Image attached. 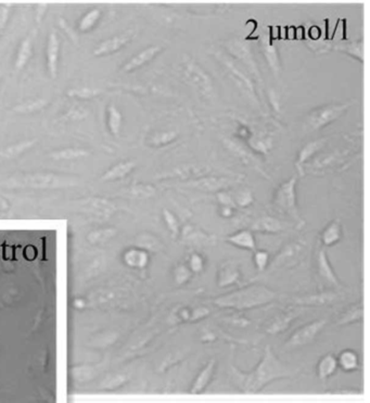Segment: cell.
<instances>
[{"label":"cell","mask_w":370,"mask_h":403,"mask_svg":"<svg viewBox=\"0 0 370 403\" xmlns=\"http://www.w3.org/2000/svg\"><path fill=\"white\" fill-rule=\"evenodd\" d=\"M215 370V360L214 358H211V360L206 363L205 366L200 370V373L194 380L192 387L190 389L191 394H200L205 389V387L209 385V382H211L213 375H214Z\"/></svg>","instance_id":"obj_26"},{"label":"cell","mask_w":370,"mask_h":403,"mask_svg":"<svg viewBox=\"0 0 370 403\" xmlns=\"http://www.w3.org/2000/svg\"><path fill=\"white\" fill-rule=\"evenodd\" d=\"M350 108V104H328L313 109L306 123L313 130H319L340 118Z\"/></svg>","instance_id":"obj_7"},{"label":"cell","mask_w":370,"mask_h":403,"mask_svg":"<svg viewBox=\"0 0 370 403\" xmlns=\"http://www.w3.org/2000/svg\"><path fill=\"white\" fill-rule=\"evenodd\" d=\"M187 266L192 274H201L205 268L204 258L199 252H192L188 258Z\"/></svg>","instance_id":"obj_47"},{"label":"cell","mask_w":370,"mask_h":403,"mask_svg":"<svg viewBox=\"0 0 370 403\" xmlns=\"http://www.w3.org/2000/svg\"><path fill=\"white\" fill-rule=\"evenodd\" d=\"M191 316V308H181L175 313V318L177 322H190Z\"/></svg>","instance_id":"obj_56"},{"label":"cell","mask_w":370,"mask_h":403,"mask_svg":"<svg viewBox=\"0 0 370 403\" xmlns=\"http://www.w3.org/2000/svg\"><path fill=\"white\" fill-rule=\"evenodd\" d=\"M251 230L264 234H278L285 230V225L277 218L264 216L256 220L251 226Z\"/></svg>","instance_id":"obj_24"},{"label":"cell","mask_w":370,"mask_h":403,"mask_svg":"<svg viewBox=\"0 0 370 403\" xmlns=\"http://www.w3.org/2000/svg\"><path fill=\"white\" fill-rule=\"evenodd\" d=\"M211 314V310L206 306H197L194 308H191V316H190V322H198L200 320H203L205 318H208Z\"/></svg>","instance_id":"obj_53"},{"label":"cell","mask_w":370,"mask_h":403,"mask_svg":"<svg viewBox=\"0 0 370 403\" xmlns=\"http://www.w3.org/2000/svg\"><path fill=\"white\" fill-rule=\"evenodd\" d=\"M212 173V168L205 164H183L168 170L159 178H177L184 182L204 178Z\"/></svg>","instance_id":"obj_11"},{"label":"cell","mask_w":370,"mask_h":403,"mask_svg":"<svg viewBox=\"0 0 370 403\" xmlns=\"http://www.w3.org/2000/svg\"><path fill=\"white\" fill-rule=\"evenodd\" d=\"M100 16H101V11L97 8L87 12V14L81 18V20L79 22L78 25L79 30L81 32H88V30H90L97 24Z\"/></svg>","instance_id":"obj_44"},{"label":"cell","mask_w":370,"mask_h":403,"mask_svg":"<svg viewBox=\"0 0 370 403\" xmlns=\"http://www.w3.org/2000/svg\"><path fill=\"white\" fill-rule=\"evenodd\" d=\"M192 272L188 268L186 263H179L175 266L173 270V277L174 282L177 286H184L192 278Z\"/></svg>","instance_id":"obj_41"},{"label":"cell","mask_w":370,"mask_h":403,"mask_svg":"<svg viewBox=\"0 0 370 403\" xmlns=\"http://www.w3.org/2000/svg\"><path fill=\"white\" fill-rule=\"evenodd\" d=\"M306 246L303 242H291L287 244L282 248L278 254L275 256V259L269 262L268 272H273L276 270H280L284 268H292L296 266L301 262L305 256Z\"/></svg>","instance_id":"obj_9"},{"label":"cell","mask_w":370,"mask_h":403,"mask_svg":"<svg viewBox=\"0 0 370 403\" xmlns=\"http://www.w3.org/2000/svg\"><path fill=\"white\" fill-rule=\"evenodd\" d=\"M294 35H296V28H288L286 38L294 40Z\"/></svg>","instance_id":"obj_64"},{"label":"cell","mask_w":370,"mask_h":403,"mask_svg":"<svg viewBox=\"0 0 370 403\" xmlns=\"http://www.w3.org/2000/svg\"><path fill=\"white\" fill-rule=\"evenodd\" d=\"M304 38V28H296V35H294V40H303Z\"/></svg>","instance_id":"obj_63"},{"label":"cell","mask_w":370,"mask_h":403,"mask_svg":"<svg viewBox=\"0 0 370 403\" xmlns=\"http://www.w3.org/2000/svg\"><path fill=\"white\" fill-rule=\"evenodd\" d=\"M241 176H212L208 175L201 178L184 182L181 186L189 190H196L204 192H219L229 190L241 182Z\"/></svg>","instance_id":"obj_8"},{"label":"cell","mask_w":370,"mask_h":403,"mask_svg":"<svg viewBox=\"0 0 370 403\" xmlns=\"http://www.w3.org/2000/svg\"><path fill=\"white\" fill-rule=\"evenodd\" d=\"M297 184L298 176H292L289 180L281 182L274 192L272 204L278 213L290 218L299 226H302L305 224V222L299 211Z\"/></svg>","instance_id":"obj_5"},{"label":"cell","mask_w":370,"mask_h":403,"mask_svg":"<svg viewBox=\"0 0 370 403\" xmlns=\"http://www.w3.org/2000/svg\"><path fill=\"white\" fill-rule=\"evenodd\" d=\"M162 52H163V47L160 45L148 46L147 48L142 49L141 52L136 54L134 56H131L126 64L123 66L122 71L125 73L133 72V71L137 70V68L146 66L147 64H149V62H151Z\"/></svg>","instance_id":"obj_16"},{"label":"cell","mask_w":370,"mask_h":403,"mask_svg":"<svg viewBox=\"0 0 370 403\" xmlns=\"http://www.w3.org/2000/svg\"><path fill=\"white\" fill-rule=\"evenodd\" d=\"M9 14H10V10H9L8 6H4V4L0 6V34L2 33L3 28H5V25H7Z\"/></svg>","instance_id":"obj_57"},{"label":"cell","mask_w":370,"mask_h":403,"mask_svg":"<svg viewBox=\"0 0 370 403\" xmlns=\"http://www.w3.org/2000/svg\"><path fill=\"white\" fill-rule=\"evenodd\" d=\"M216 200L217 202L219 204V206H230L233 208V209H237V206L234 202V199H233V194H229L227 190H224V192H216Z\"/></svg>","instance_id":"obj_52"},{"label":"cell","mask_w":370,"mask_h":403,"mask_svg":"<svg viewBox=\"0 0 370 403\" xmlns=\"http://www.w3.org/2000/svg\"><path fill=\"white\" fill-rule=\"evenodd\" d=\"M338 366L344 372H355L360 368V356L353 349H344L337 356Z\"/></svg>","instance_id":"obj_28"},{"label":"cell","mask_w":370,"mask_h":403,"mask_svg":"<svg viewBox=\"0 0 370 403\" xmlns=\"http://www.w3.org/2000/svg\"><path fill=\"white\" fill-rule=\"evenodd\" d=\"M131 192L133 194H135L136 197H139V198H150V197H153L156 190L155 187L152 185H136L133 187V190H131Z\"/></svg>","instance_id":"obj_50"},{"label":"cell","mask_w":370,"mask_h":403,"mask_svg":"<svg viewBox=\"0 0 370 403\" xmlns=\"http://www.w3.org/2000/svg\"><path fill=\"white\" fill-rule=\"evenodd\" d=\"M335 49L349 54L352 58H355L360 62H364V40L363 38L356 40L354 42H340L335 46Z\"/></svg>","instance_id":"obj_33"},{"label":"cell","mask_w":370,"mask_h":403,"mask_svg":"<svg viewBox=\"0 0 370 403\" xmlns=\"http://www.w3.org/2000/svg\"><path fill=\"white\" fill-rule=\"evenodd\" d=\"M127 260L130 264H134L136 266H146L149 262V254L145 250H131L127 254Z\"/></svg>","instance_id":"obj_46"},{"label":"cell","mask_w":370,"mask_h":403,"mask_svg":"<svg viewBox=\"0 0 370 403\" xmlns=\"http://www.w3.org/2000/svg\"><path fill=\"white\" fill-rule=\"evenodd\" d=\"M363 316H364L363 302H357V304L350 306L347 310L341 314V316L338 320L337 325L347 326L359 323L361 320H363Z\"/></svg>","instance_id":"obj_31"},{"label":"cell","mask_w":370,"mask_h":403,"mask_svg":"<svg viewBox=\"0 0 370 403\" xmlns=\"http://www.w3.org/2000/svg\"><path fill=\"white\" fill-rule=\"evenodd\" d=\"M252 133H253V132H251L250 128H248L247 125L241 124V125H239V126H238L237 135H238V137L240 138V140H249V138L251 137V135H252Z\"/></svg>","instance_id":"obj_59"},{"label":"cell","mask_w":370,"mask_h":403,"mask_svg":"<svg viewBox=\"0 0 370 403\" xmlns=\"http://www.w3.org/2000/svg\"><path fill=\"white\" fill-rule=\"evenodd\" d=\"M327 325V320L319 318L301 326L289 337L286 342L287 349H297L311 344Z\"/></svg>","instance_id":"obj_10"},{"label":"cell","mask_w":370,"mask_h":403,"mask_svg":"<svg viewBox=\"0 0 370 403\" xmlns=\"http://www.w3.org/2000/svg\"><path fill=\"white\" fill-rule=\"evenodd\" d=\"M48 99L43 98H37V99H29L27 102H24L20 104L15 106L13 111L16 113H21V114H30V113L38 112L46 108L48 104Z\"/></svg>","instance_id":"obj_37"},{"label":"cell","mask_w":370,"mask_h":403,"mask_svg":"<svg viewBox=\"0 0 370 403\" xmlns=\"http://www.w3.org/2000/svg\"><path fill=\"white\" fill-rule=\"evenodd\" d=\"M101 94L100 90H95V88H88V87H80L75 88L67 92V95L76 99H90L96 97Z\"/></svg>","instance_id":"obj_48"},{"label":"cell","mask_w":370,"mask_h":403,"mask_svg":"<svg viewBox=\"0 0 370 403\" xmlns=\"http://www.w3.org/2000/svg\"><path fill=\"white\" fill-rule=\"evenodd\" d=\"M241 278V270L235 260L225 261L218 268L216 284L218 288H227L238 284Z\"/></svg>","instance_id":"obj_14"},{"label":"cell","mask_w":370,"mask_h":403,"mask_svg":"<svg viewBox=\"0 0 370 403\" xmlns=\"http://www.w3.org/2000/svg\"><path fill=\"white\" fill-rule=\"evenodd\" d=\"M87 116H88V111L84 109L83 106H74L62 118L65 120V121H80V120L86 118Z\"/></svg>","instance_id":"obj_49"},{"label":"cell","mask_w":370,"mask_h":403,"mask_svg":"<svg viewBox=\"0 0 370 403\" xmlns=\"http://www.w3.org/2000/svg\"><path fill=\"white\" fill-rule=\"evenodd\" d=\"M233 199H234V202H235L236 206L242 208V209L250 206L254 202L253 192H251L250 188H246V187L239 188V190H236L233 194Z\"/></svg>","instance_id":"obj_40"},{"label":"cell","mask_w":370,"mask_h":403,"mask_svg":"<svg viewBox=\"0 0 370 403\" xmlns=\"http://www.w3.org/2000/svg\"><path fill=\"white\" fill-rule=\"evenodd\" d=\"M343 230L342 224L339 218H335L323 230L321 234L322 247L329 248L337 244L342 239Z\"/></svg>","instance_id":"obj_23"},{"label":"cell","mask_w":370,"mask_h":403,"mask_svg":"<svg viewBox=\"0 0 370 403\" xmlns=\"http://www.w3.org/2000/svg\"><path fill=\"white\" fill-rule=\"evenodd\" d=\"M89 154H90V152L86 149L65 148V149L51 152L49 154V158H51L56 161H61V160L68 161V160H76V159H80V158H85V156H89Z\"/></svg>","instance_id":"obj_35"},{"label":"cell","mask_w":370,"mask_h":403,"mask_svg":"<svg viewBox=\"0 0 370 403\" xmlns=\"http://www.w3.org/2000/svg\"><path fill=\"white\" fill-rule=\"evenodd\" d=\"M225 240L237 248L252 251V252L256 250L255 236L254 232L251 230H238L235 234L226 237Z\"/></svg>","instance_id":"obj_22"},{"label":"cell","mask_w":370,"mask_h":403,"mask_svg":"<svg viewBox=\"0 0 370 403\" xmlns=\"http://www.w3.org/2000/svg\"><path fill=\"white\" fill-rule=\"evenodd\" d=\"M136 168V163L134 161H121L116 163L115 166L110 168L103 176L102 180H115L124 178L130 172H133Z\"/></svg>","instance_id":"obj_30"},{"label":"cell","mask_w":370,"mask_h":403,"mask_svg":"<svg viewBox=\"0 0 370 403\" xmlns=\"http://www.w3.org/2000/svg\"><path fill=\"white\" fill-rule=\"evenodd\" d=\"M316 268L319 277L332 287L340 288L341 282L329 261L326 248L321 247L316 254Z\"/></svg>","instance_id":"obj_13"},{"label":"cell","mask_w":370,"mask_h":403,"mask_svg":"<svg viewBox=\"0 0 370 403\" xmlns=\"http://www.w3.org/2000/svg\"><path fill=\"white\" fill-rule=\"evenodd\" d=\"M179 138V133L175 130H165L154 132L147 138V144L153 148L165 147L173 144Z\"/></svg>","instance_id":"obj_27"},{"label":"cell","mask_w":370,"mask_h":403,"mask_svg":"<svg viewBox=\"0 0 370 403\" xmlns=\"http://www.w3.org/2000/svg\"><path fill=\"white\" fill-rule=\"evenodd\" d=\"M62 180V176L49 173H34L27 175H21L18 178H14L12 182L16 185L34 186V187H54L59 185Z\"/></svg>","instance_id":"obj_15"},{"label":"cell","mask_w":370,"mask_h":403,"mask_svg":"<svg viewBox=\"0 0 370 403\" xmlns=\"http://www.w3.org/2000/svg\"><path fill=\"white\" fill-rule=\"evenodd\" d=\"M299 316L300 312L298 310H287L277 314L266 324V334L271 336H277L279 334L285 332L294 320L299 318Z\"/></svg>","instance_id":"obj_17"},{"label":"cell","mask_w":370,"mask_h":403,"mask_svg":"<svg viewBox=\"0 0 370 403\" xmlns=\"http://www.w3.org/2000/svg\"><path fill=\"white\" fill-rule=\"evenodd\" d=\"M276 297L277 292L273 289L261 284H254L218 296L212 300V304L218 308L244 311L272 304Z\"/></svg>","instance_id":"obj_1"},{"label":"cell","mask_w":370,"mask_h":403,"mask_svg":"<svg viewBox=\"0 0 370 403\" xmlns=\"http://www.w3.org/2000/svg\"><path fill=\"white\" fill-rule=\"evenodd\" d=\"M337 300V294L331 292H314L310 294L298 296L290 299V302L300 306H321L331 304Z\"/></svg>","instance_id":"obj_19"},{"label":"cell","mask_w":370,"mask_h":403,"mask_svg":"<svg viewBox=\"0 0 370 403\" xmlns=\"http://www.w3.org/2000/svg\"><path fill=\"white\" fill-rule=\"evenodd\" d=\"M268 99H269V102H271V104H272V108L277 112L280 111L281 99H280L279 94L275 90H268Z\"/></svg>","instance_id":"obj_55"},{"label":"cell","mask_w":370,"mask_h":403,"mask_svg":"<svg viewBox=\"0 0 370 403\" xmlns=\"http://www.w3.org/2000/svg\"><path fill=\"white\" fill-rule=\"evenodd\" d=\"M218 213L219 216L224 218H230L231 216H234L235 213V209L230 206H219V209H218Z\"/></svg>","instance_id":"obj_60"},{"label":"cell","mask_w":370,"mask_h":403,"mask_svg":"<svg viewBox=\"0 0 370 403\" xmlns=\"http://www.w3.org/2000/svg\"><path fill=\"white\" fill-rule=\"evenodd\" d=\"M226 322L230 324L234 327H238V328H244L250 325V320L247 318L241 316H231L226 318Z\"/></svg>","instance_id":"obj_54"},{"label":"cell","mask_w":370,"mask_h":403,"mask_svg":"<svg viewBox=\"0 0 370 403\" xmlns=\"http://www.w3.org/2000/svg\"><path fill=\"white\" fill-rule=\"evenodd\" d=\"M251 150L256 151V152L266 154L273 148V138L272 136L266 135L264 133L255 134L252 133L248 140Z\"/></svg>","instance_id":"obj_34"},{"label":"cell","mask_w":370,"mask_h":403,"mask_svg":"<svg viewBox=\"0 0 370 403\" xmlns=\"http://www.w3.org/2000/svg\"><path fill=\"white\" fill-rule=\"evenodd\" d=\"M139 244L143 248L152 251V252H161L165 249L164 244L160 240V239L151 234H143L139 238Z\"/></svg>","instance_id":"obj_43"},{"label":"cell","mask_w":370,"mask_h":403,"mask_svg":"<svg viewBox=\"0 0 370 403\" xmlns=\"http://www.w3.org/2000/svg\"><path fill=\"white\" fill-rule=\"evenodd\" d=\"M224 144H226V147L228 148L231 154H235L238 158H240L244 163H247L249 166H253V163H255V159L253 158V156L249 152V150L244 148L242 144H238V142L234 140H224Z\"/></svg>","instance_id":"obj_38"},{"label":"cell","mask_w":370,"mask_h":403,"mask_svg":"<svg viewBox=\"0 0 370 403\" xmlns=\"http://www.w3.org/2000/svg\"><path fill=\"white\" fill-rule=\"evenodd\" d=\"M162 214H163V218H164V222L166 224V228L169 232V234H171V236L174 239H177L180 234V225L178 222V218L172 211H169L168 209L163 210Z\"/></svg>","instance_id":"obj_42"},{"label":"cell","mask_w":370,"mask_h":403,"mask_svg":"<svg viewBox=\"0 0 370 403\" xmlns=\"http://www.w3.org/2000/svg\"><path fill=\"white\" fill-rule=\"evenodd\" d=\"M310 36H311L312 40H316L319 38V36H321V30H319V28L317 26H313L310 30Z\"/></svg>","instance_id":"obj_62"},{"label":"cell","mask_w":370,"mask_h":403,"mask_svg":"<svg viewBox=\"0 0 370 403\" xmlns=\"http://www.w3.org/2000/svg\"><path fill=\"white\" fill-rule=\"evenodd\" d=\"M134 33L131 30H127L123 34L116 35L114 37H111V38L103 40L102 42H100L99 45L93 50V54L95 56H108L111 54H114L118 50L125 47L127 44L133 38Z\"/></svg>","instance_id":"obj_18"},{"label":"cell","mask_w":370,"mask_h":403,"mask_svg":"<svg viewBox=\"0 0 370 403\" xmlns=\"http://www.w3.org/2000/svg\"><path fill=\"white\" fill-rule=\"evenodd\" d=\"M60 52V40L55 32H51L49 35L47 44V66L50 75L52 78H56L58 72V59Z\"/></svg>","instance_id":"obj_25"},{"label":"cell","mask_w":370,"mask_h":403,"mask_svg":"<svg viewBox=\"0 0 370 403\" xmlns=\"http://www.w3.org/2000/svg\"><path fill=\"white\" fill-rule=\"evenodd\" d=\"M33 52V47H32V40L27 37L25 38L20 45V48L17 50L16 59H15V70L21 71L22 68H25V66L27 64V62L29 61L30 56H32Z\"/></svg>","instance_id":"obj_36"},{"label":"cell","mask_w":370,"mask_h":403,"mask_svg":"<svg viewBox=\"0 0 370 403\" xmlns=\"http://www.w3.org/2000/svg\"><path fill=\"white\" fill-rule=\"evenodd\" d=\"M338 361L337 356L334 354H327L321 358V360L318 361L317 366H316V372L319 378L326 380L328 377L336 374V372L338 370Z\"/></svg>","instance_id":"obj_32"},{"label":"cell","mask_w":370,"mask_h":403,"mask_svg":"<svg viewBox=\"0 0 370 403\" xmlns=\"http://www.w3.org/2000/svg\"><path fill=\"white\" fill-rule=\"evenodd\" d=\"M59 24H60V26H61V28L64 30V32L67 34V36L70 37V38L74 42H77V36H76V33L74 32V30L72 28V26L70 24H68L64 18H60V21H59Z\"/></svg>","instance_id":"obj_58"},{"label":"cell","mask_w":370,"mask_h":403,"mask_svg":"<svg viewBox=\"0 0 370 403\" xmlns=\"http://www.w3.org/2000/svg\"><path fill=\"white\" fill-rule=\"evenodd\" d=\"M253 262L255 268L259 270V272H265L267 270L269 262H271V256L265 250H258L256 249L253 252Z\"/></svg>","instance_id":"obj_45"},{"label":"cell","mask_w":370,"mask_h":403,"mask_svg":"<svg viewBox=\"0 0 370 403\" xmlns=\"http://www.w3.org/2000/svg\"><path fill=\"white\" fill-rule=\"evenodd\" d=\"M179 72L186 83L200 96L212 99L215 95V85L210 73L189 54H184L179 62Z\"/></svg>","instance_id":"obj_3"},{"label":"cell","mask_w":370,"mask_h":403,"mask_svg":"<svg viewBox=\"0 0 370 403\" xmlns=\"http://www.w3.org/2000/svg\"><path fill=\"white\" fill-rule=\"evenodd\" d=\"M224 50L231 58L237 61L242 68H244L252 78L261 83V72L256 64L255 56L253 54L249 44L240 38H230L224 42Z\"/></svg>","instance_id":"obj_6"},{"label":"cell","mask_w":370,"mask_h":403,"mask_svg":"<svg viewBox=\"0 0 370 403\" xmlns=\"http://www.w3.org/2000/svg\"><path fill=\"white\" fill-rule=\"evenodd\" d=\"M35 144H36V140H23L20 142L10 144V146L5 147L2 150H0V162L7 161V160H13V159L17 158V156H20L24 152H26L27 150L34 147Z\"/></svg>","instance_id":"obj_29"},{"label":"cell","mask_w":370,"mask_h":403,"mask_svg":"<svg viewBox=\"0 0 370 403\" xmlns=\"http://www.w3.org/2000/svg\"><path fill=\"white\" fill-rule=\"evenodd\" d=\"M289 370L288 365L280 361L278 356L275 354L271 346H266L261 362L252 373L244 375V378L250 389H258V387H261L273 378L284 376Z\"/></svg>","instance_id":"obj_4"},{"label":"cell","mask_w":370,"mask_h":403,"mask_svg":"<svg viewBox=\"0 0 370 403\" xmlns=\"http://www.w3.org/2000/svg\"><path fill=\"white\" fill-rule=\"evenodd\" d=\"M123 116L114 104H111L108 109V126L113 136H118L122 128Z\"/></svg>","instance_id":"obj_39"},{"label":"cell","mask_w":370,"mask_h":403,"mask_svg":"<svg viewBox=\"0 0 370 403\" xmlns=\"http://www.w3.org/2000/svg\"><path fill=\"white\" fill-rule=\"evenodd\" d=\"M262 52L273 74L276 78H279L281 72L280 56L277 48H276L274 42L268 37H264L262 40Z\"/></svg>","instance_id":"obj_21"},{"label":"cell","mask_w":370,"mask_h":403,"mask_svg":"<svg viewBox=\"0 0 370 403\" xmlns=\"http://www.w3.org/2000/svg\"><path fill=\"white\" fill-rule=\"evenodd\" d=\"M215 339H216V335L210 330H205L201 335V342H205V344L213 342Z\"/></svg>","instance_id":"obj_61"},{"label":"cell","mask_w":370,"mask_h":403,"mask_svg":"<svg viewBox=\"0 0 370 403\" xmlns=\"http://www.w3.org/2000/svg\"><path fill=\"white\" fill-rule=\"evenodd\" d=\"M213 56L216 59V61L223 68V70L228 75V78L234 82V84L237 86L238 90L241 92L243 96H246L250 102L255 104L258 108H260V102L259 96L256 92V85L255 80L252 76L244 70L237 61H235L231 56L225 52V50L216 49L213 52Z\"/></svg>","instance_id":"obj_2"},{"label":"cell","mask_w":370,"mask_h":403,"mask_svg":"<svg viewBox=\"0 0 370 403\" xmlns=\"http://www.w3.org/2000/svg\"><path fill=\"white\" fill-rule=\"evenodd\" d=\"M336 159L337 156L335 154H323L321 156H318V158L314 161V163H313V166L316 168H326L331 166L334 162H336Z\"/></svg>","instance_id":"obj_51"},{"label":"cell","mask_w":370,"mask_h":403,"mask_svg":"<svg viewBox=\"0 0 370 403\" xmlns=\"http://www.w3.org/2000/svg\"><path fill=\"white\" fill-rule=\"evenodd\" d=\"M179 237L184 244L193 246V247L211 246L216 242L215 236H212L191 224H187L183 230H180Z\"/></svg>","instance_id":"obj_12"},{"label":"cell","mask_w":370,"mask_h":403,"mask_svg":"<svg viewBox=\"0 0 370 403\" xmlns=\"http://www.w3.org/2000/svg\"><path fill=\"white\" fill-rule=\"evenodd\" d=\"M325 144H326V140L325 138H323V140H313L309 144H306L300 149L298 156H297L296 166L301 176L304 175L303 166L306 164L307 161L313 159V156L317 154L318 151H321L323 149Z\"/></svg>","instance_id":"obj_20"}]
</instances>
